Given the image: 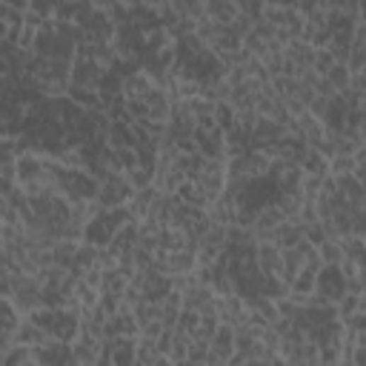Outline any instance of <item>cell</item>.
<instances>
[{
	"label": "cell",
	"instance_id": "1",
	"mask_svg": "<svg viewBox=\"0 0 366 366\" xmlns=\"http://www.w3.org/2000/svg\"><path fill=\"white\" fill-rule=\"evenodd\" d=\"M103 355H106V341H101V338L81 332L72 341V360L81 366H98V363H103Z\"/></svg>",
	"mask_w": 366,
	"mask_h": 366
},
{
	"label": "cell",
	"instance_id": "2",
	"mask_svg": "<svg viewBox=\"0 0 366 366\" xmlns=\"http://www.w3.org/2000/svg\"><path fill=\"white\" fill-rule=\"evenodd\" d=\"M209 363H232V355L238 352L235 346V326L232 324H217L215 335L209 338Z\"/></svg>",
	"mask_w": 366,
	"mask_h": 366
},
{
	"label": "cell",
	"instance_id": "3",
	"mask_svg": "<svg viewBox=\"0 0 366 366\" xmlns=\"http://www.w3.org/2000/svg\"><path fill=\"white\" fill-rule=\"evenodd\" d=\"M269 181L275 183L278 192H301L304 169H301V164H292V161H275Z\"/></svg>",
	"mask_w": 366,
	"mask_h": 366
},
{
	"label": "cell",
	"instance_id": "4",
	"mask_svg": "<svg viewBox=\"0 0 366 366\" xmlns=\"http://www.w3.org/2000/svg\"><path fill=\"white\" fill-rule=\"evenodd\" d=\"M158 198H161V189H158L155 183L135 189L132 200L126 203L129 217H132V221H143V217H149V212H152V206H155V200H158Z\"/></svg>",
	"mask_w": 366,
	"mask_h": 366
},
{
	"label": "cell",
	"instance_id": "5",
	"mask_svg": "<svg viewBox=\"0 0 366 366\" xmlns=\"http://www.w3.org/2000/svg\"><path fill=\"white\" fill-rule=\"evenodd\" d=\"M298 129H301V137L307 140V146H315V149H321V146L326 143V137H329L326 120L318 118V115H312L309 109L298 118Z\"/></svg>",
	"mask_w": 366,
	"mask_h": 366
},
{
	"label": "cell",
	"instance_id": "6",
	"mask_svg": "<svg viewBox=\"0 0 366 366\" xmlns=\"http://www.w3.org/2000/svg\"><path fill=\"white\" fill-rule=\"evenodd\" d=\"M181 295H183V312H203L215 307L217 292L209 283H195L186 292H181Z\"/></svg>",
	"mask_w": 366,
	"mask_h": 366
},
{
	"label": "cell",
	"instance_id": "7",
	"mask_svg": "<svg viewBox=\"0 0 366 366\" xmlns=\"http://www.w3.org/2000/svg\"><path fill=\"white\" fill-rule=\"evenodd\" d=\"M98 301H101V289H98V286H92V283H86L84 278H78V280H75V286H72L69 304L84 315V312L95 309V307H98Z\"/></svg>",
	"mask_w": 366,
	"mask_h": 366
},
{
	"label": "cell",
	"instance_id": "8",
	"mask_svg": "<svg viewBox=\"0 0 366 366\" xmlns=\"http://www.w3.org/2000/svg\"><path fill=\"white\" fill-rule=\"evenodd\" d=\"M255 261H258V269L263 278L278 275L283 266V249L278 244H255Z\"/></svg>",
	"mask_w": 366,
	"mask_h": 366
},
{
	"label": "cell",
	"instance_id": "9",
	"mask_svg": "<svg viewBox=\"0 0 366 366\" xmlns=\"http://www.w3.org/2000/svg\"><path fill=\"white\" fill-rule=\"evenodd\" d=\"M135 363H140V366L166 363V355H164V346H161V341L137 335V341H135Z\"/></svg>",
	"mask_w": 366,
	"mask_h": 366
},
{
	"label": "cell",
	"instance_id": "10",
	"mask_svg": "<svg viewBox=\"0 0 366 366\" xmlns=\"http://www.w3.org/2000/svg\"><path fill=\"white\" fill-rule=\"evenodd\" d=\"M286 221L283 217V212H280V203H278V198H272V200H266L263 206H258V215H255V232H275L280 224Z\"/></svg>",
	"mask_w": 366,
	"mask_h": 366
},
{
	"label": "cell",
	"instance_id": "11",
	"mask_svg": "<svg viewBox=\"0 0 366 366\" xmlns=\"http://www.w3.org/2000/svg\"><path fill=\"white\" fill-rule=\"evenodd\" d=\"M283 55L298 66V72L301 69H309V66H315V55H318V46H312L307 38H298V40H292V43H286V49H283Z\"/></svg>",
	"mask_w": 366,
	"mask_h": 366
},
{
	"label": "cell",
	"instance_id": "12",
	"mask_svg": "<svg viewBox=\"0 0 366 366\" xmlns=\"http://www.w3.org/2000/svg\"><path fill=\"white\" fill-rule=\"evenodd\" d=\"M0 366H38L35 363V349L23 343L0 346Z\"/></svg>",
	"mask_w": 366,
	"mask_h": 366
},
{
	"label": "cell",
	"instance_id": "13",
	"mask_svg": "<svg viewBox=\"0 0 366 366\" xmlns=\"http://www.w3.org/2000/svg\"><path fill=\"white\" fill-rule=\"evenodd\" d=\"M235 209H238V203H232L227 195H221V198H215V200L206 206V217H209L212 224L232 227V224H235Z\"/></svg>",
	"mask_w": 366,
	"mask_h": 366
},
{
	"label": "cell",
	"instance_id": "14",
	"mask_svg": "<svg viewBox=\"0 0 366 366\" xmlns=\"http://www.w3.org/2000/svg\"><path fill=\"white\" fill-rule=\"evenodd\" d=\"M164 241V224L155 221V217H143L137 221V244L140 246H149V249H161Z\"/></svg>",
	"mask_w": 366,
	"mask_h": 366
},
{
	"label": "cell",
	"instance_id": "15",
	"mask_svg": "<svg viewBox=\"0 0 366 366\" xmlns=\"http://www.w3.org/2000/svg\"><path fill=\"white\" fill-rule=\"evenodd\" d=\"M307 235H304V221H283L278 229H275V244L280 249H289V246H298L304 244Z\"/></svg>",
	"mask_w": 366,
	"mask_h": 366
},
{
	"label": "cell",
	"instance_id": "16",
	"mask_svg": "<svg viewBox=\"0 0 366 366\" xmlns=\"http://www.w3.org/2000/svg\"><path fill=\"white\" fill-rule=\"evenodd\" d=\"M186 246L198 249V244H195V238L189 235V229H186V227H178V224H166V227H164L161 249H186Z\"/></svg>",
	"mask_w": 366,
	"mask_h": 366
},
{
	"label": "cell",
	"instance_id": "17",
	"mask_svg": "<svg viewBox=\"0 0 366 366\" xmlns=\"http://www.w3.org/2000/svg\"><path fill=\"white\" fill-rule=\"evenodd\" d=\"M241 15L238 0H206V18L217 21V23H232Z\"/></svg>",
	"mask_w": 366,
	"mask_h": 366
},
{
	"label": "cell",
	"instance_id": "18",
	"mask_svg": "<svg viewBox=\"0 0 366 366\" xmlns=\"http://www.w3.org/2000/svg\"><path fill=\"white\" fill-rule=\"evenodd\" d=\"M78 249H81V241H75V238H60V241H55V246H52L55 263H57V266H66V269H75V263H78Z\"/></svg>",
	"mask_w": 366,
	"mask_h": 366
},
{
	"label": "cell",
	"instance_id": "19",
	"mask_svg": "<svg viewBox=\"0 0 366 366\" xmlns=\"http://www.w3.org/2000/svg\"><path fill=\"white\" fill-rule=\"evenodd\" d=\"M301 169L304 175H329V155L315 149V146H307V152L301 158Z\"/></svg>",
	"mask_w": 366,
	"mask_h": 366
},
{
	"label": "cell",
	"instance_id": "20",
	"mask_svg": "<svg viewBox=\"0 0 366 366\" xmlns=\"http://www.w3.org/2000/svg\"><path fill=\"white\" fill-rule=\"evenodd\" d=\"M318 252H321V263L324 266H341L343 258H346V249L341 244V238H326L318 244Z\"/></svg>",
	"mask_w": 366,
	"mask_h": 366
},
{
	"label": "cell",
	"instance_id": "21",
	"mask_svg": "<svg viewBox=\"0 0 366 366\" xmlns=\"http://www.w3.org/2000/svg\"><path fill=\"white\" fill-rule=\"evenodd\" d=\"M326 81L335 86V92H343L352 86V69L346 63H335L329 72H326Z\"/></svg>",
	"mask_w": 366,
	"mask_h": 366
},
{
	"label": "cell",
	"instance_id": "22",
	"mask_svg": "<svg viewBox=\"0 0 366 366\" xmlns=\"http://www.w3.org/2000/svg\"><path fill=\"white\" fill-rule=\"evenodd\" d=\"M355 169H358L355 155H332V158H329V175H332V178L355 175Z\"/></svg>",
	"mask_w": 366,
	"mask_h": 366
},
{
	"label": "cell",
	"instance_id": "23",
	"mask_svg": "<svg viewBox=\"0 0 366 366\" xmlns=\"http://www.w3.org/2000/svg\"><path fill=\"white\" fill-rule=\"evenodd\" d=\"M161 309H164V304L161 301H152V298H143L137 307H135V318H137V324H146V321H155V318H161Z\"/></svg>",
	"mask_w": 366,
	"mask_h": 366
},
{
	"label": "cell",
	"instance_id": "24",
	"mask_svg": "<svg viewBox=\"0 0 366 366\" xmlns=\"http://www.w3.org/2000/svg\"><path fill=\"white\" fill-rule=\"evenodd\" d=\"M209 355H212L209 341H195L192 338V343H189V363H209Z\"/></svg>",
	"mask_w": 366,
	"mask_h": 366
},
{
	"label": "cell",
	"instance_id": "25",
	"mask_svg": "<svg viewBox=\"0 0 366 366\" xmlns=\"http://www.w3.org/2000/svg\"><path fill=\"white\" fill-rule=\"evenodd\" d=\"M166 332H169V326H166V324H164L161 318L140 324V335H143V338H155V341H161V338H164Z\"/></svg>",
	"mask_w": 366,
	"mask_h": 366
},
{
	"label": "cell",
	"instance_id": "26",
	"mask_svg": "<svg viewBox=\"0 0 366 366\" xmlns=\"http://www.w3.org/2000/svg\"><path fill=\"white\" fill-rule=\"evenodd\" d=\"M335 63H338V60L332 57V52H329V49H318V55H315V69L321 72V75H326V72H329Z\"/></svg>",
	"mask_w": 366,
	"mask_h": 366
},
{
	"label": "cell",
	"instance_id": "27",
	"mask_svg": "<svg viewBox=\"0 0 366 366\" xmlns=\"http://www.w3.org/2000/svg\"><path fill=\"white\" fill-rule=\"evenodd\" d=\"M252 32H255L258 38H263V40H275V32H278V26H272V23H266V21H261V18H255V23H252Z\"/></svg>",
	"mask_w": 366,
	"mask_h": 366
},
{
	"label": "cell",
	"instance_id": "28",
	"mask_svg": "<svg viewBox=\"0 0 366 366\" xmlns=\"http://www.w3.org/2000/svg\"><path fill=\"white\" fill-rule=\"evenodd\" d=\"M315 92H318L321 98H335V95H338V92H335V86L326 81V75H321V81L315 84Z\"/></svg>",
	"mask_w": 366,
	"mask_h": 366
},
{
	"label": "cell",
	"instance_id": "29",
	"mask_svg": "<svg viewBox=\"0 0 366 366\" xmlns=\"http://www.w3.org/2000/svg\"><path fill=\"white\" fill-rule=\"evenodd\" d=\"M352 86H355L358 92H366V63H363L358 72H352Z\"/></svg>",
	"mask_w": 366,
	"mask_h": 366
}]
</instances>
